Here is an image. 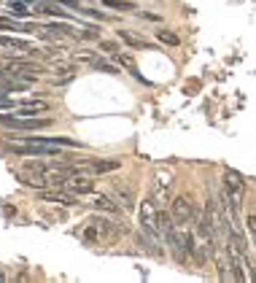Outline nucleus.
Listing matches in <instances>:
<instances>
[{
	"instance_id": "3",
	"label": "nucleus",
	"mask_w": 256,
	"mask_h": 283,
	"mask_svg": "<svg viewBox=\"0 0 256 283\" xmlns=\"http://www.w3.org/2000/svg\"><path fill=\"white\" fill-rule=\"evenodd\" d=\"M5 70L14 73V76H19V78H24V81H30V84H35L38 81L35 73H41L43 68L38 62H27V60H8V62H5Z\"/></svg>"
},
{
	"instance_id": "19",
	"label": "nucleus",
	"mask_w": 256,
	"mask_h": 283,
	"mask_svg": "<svg viewBox=\"0 0 256 283\" xmlns=\"http://www.w3.org/2000/svg\"><path fill=\"white\" fill-rule=\"evenodd\" d=\"M16 108V103L14 100H8V97L3 95V92H0V111H14Z\"/></svg>"
},
{
	"instance_id": "10",
	"label": "nucleus",
	"mask_w": 256,
	"mask_h": 283,
	"mask_svg": "<svg viewBox=\"0 0 256 283\" xmlns=\"http://www.w3.org/2000/svg\"><path fill=\"white\" fill-rule=\"evenodd\" d=\"M49 105H46L43 100H24V103H16L14 114L24 116V114H41V111H46Z\"/></svg>"
},
{
	"instance_id": "15",
	"label": "nucleus",
	"mask_w": 256,
	"mask_h": 283,
	"mask_svg": "<svg viewBox=\"0 0 256 283\" xmlns=\"http://www.w3.org/2000/svg\"><path fill=\"white\" fill-rule=\"evenodd\" d=\"M103 5H106V8H114V11H129V8H135L129 0H103Z\"/></svg>"
},
{
	"instance_id": "12",
	"label": "nucleus",
	"mask_w": 256,
	"mask_h": 283,
	"mask_svg": "<svg viewBox=\"0 0 256 283\" xmlns=\"http://www.w3.org/2000/svg\"><path fill=\"white\" fill-rule=\"evenodd\" d=\"M92 208L95 210H103V213H119V202H114L111 197H95L92 200Z\"/></svg>"
},
{
	"instance_id": "11",
	"label": "nucleus",
	"mask_w": 256,
	"mask_h": 283,
	"mask_svg": "<svg viewBox=\"0 0 256 283\" xmlns=\"http://www.w3.org/2000/svg\"><path fill=\"white\" fill-rule=\"evenodd\" d=\"M116 202H119L124 210H129L135 205V189L132 186H116Z\"/></svg>"
},
{
	"instance_id": "20",
	"label": "nucleus",
	"mask_w": 256,
	"mask_h": 283,
	"mask_svg": "<svg viewBox=\"0 0 256 283\" xmlns=\"http://www.w3.org/2000/svg\"><path fill=\"white\" fill-rule=\"evenodd\" d=\"M246 224H248V232H251V235H254V240H256V216H248Z\"/></svg>"
},
{
	"instance_id": "16",
	"label": "nucleus",
	"mask_w": 256,
	"mask_h": 283,
	"mask_svg": "<svg viewBox=\"0 0 256 283\" xmlns=\"http://www.w3.org/2000/svg\"><path fill=\"white\" fill-rule=\"evenodd\" d=\"M8 8H11V16H22V19H27V16H30L27 5H24V3H19V0H11V3H8Z\"/></svg>"
},
{
	"instance_id": "9",
	"label": "nucleus",
	"mask_w": 256,
	"mask_h": 283,
	"mask_svg": "<svg viewBox=\"0 0 256 283\" xmlns=\"http://www.w3.org/2000/svg\"><path fill=\"white\" fill-rule=\"evenodd\" d=\"M167 192H170V173H159L156 175V186H154V205L159 210L167 202Z\"/></svg>"
},
{
	"instance_id": "7",
	"label": "nucleus",
	"mask_w": 256,
	"mask_h": 283,
	"mask_svg": "<svg viewBox=\"0 0 256 283\" xmlns=\"http://www.w3.org/2000/svg\"><path fill=\"white\" fill-rule=\"evenodd\" d=\"M92 186H95V183H92L84 173L70 175V178H65V183H62V189H65V192H70V194H89Z\"/></svg>"
},
{
	"instance_id": "18",
	"label": "nucleus",
	"mask_w": 256,
	"mask_h": 283,
	"mask_svg": "<svg viewBox=\"0 0 256 283\" xmlns=\"http://www.w3.org/2000/svg\"><path fill=\"white\" fill-rule=\"evenodd\" d=\"M156 35H159V41H162V43L178 46V35H173V32H167V30H159V32H156Z\"/></svg>"
},
{
	"instance_id": "17",
	"label": "nucleus",
	"mask_w": 256,
	"mask_h": 283,
	"mask_svg": "<svg viewBox=\"0 0 256 283\" xmlns=\"http://www.w3.org/2000/svg\"><path fill=\"white\" fill-rule=\"evenodd\" d=\"M92 68H95V70H103V73H119V68H116V65H111V62H106V60H95V62H92Z\"/></svg>"
},
{
	"instance_id": "21",
	"label": "nucleus",
	"mask_w": 256,
	"mask_h": 283,
	"mask_svg": "<svg viewBox=\"0 0 256 283\" xmlns=\"http://www.w3.org/2000/svg\"><path fill=\"white\" fill-rule=\"evenodd\" d=\"M103 49H106V51H116V43H111V41H103Z\"/></svg>"
},
{
	"instance_id": "14",
	"label": "nucleus",
	"mask_w": 256,
	"mask_h": 283,
	"mask_svg": "<svg viewBox=\"0 0 256 283\" xmlns=\"http://www.w3.org/2000/svg\"><path fill=\"white\" fill-rule=\"evenodd\" d=\"M116 62H119L122 65V68H127L129 70V73H132L135 78H137V81H143V76L140 73H137V68H135V60H132V57H129V54H119V51H116Z\"/></svg>"
},
{
	"instance_id": "13",
	"label": "nucleus",
	"mask_w": 256,
	"mask_h": 283,
	"mask_svg": "<svg viewBox=\"0 0 256 283\" xmlns=\"http://www.w3.org/2000/svg\"><path fill=\"white\" fill-rule=\"evenodd\" d=\"M119 38L127 46H132V49H154L148 41H143V38H137V35H132V32H127V30H119Z\"/></svg>"
},
{
	"instance_id": "5",
	"label": "nucleus",
	"mask_w": 256,
	"mask_h": 283,
	"mask_svg": "<svg viewBox=\"0 0 256 283\" xmlns=\"http://www.w3.org/2000/svg\"><path fill=\"white\" fill-rule=\"evenodd\" d=\"M0 49H8L11 54H38V46L24 41V38H16V35H0Z\"/></svg>"
},
{
	"instance_id": "8",
	"label": "nucleus",
	"mask_w": 256,
	"mask_h": 283,
	"mask_svg": "<svg viewBox=\"0 0 256 283\" xmlns=\"http://www.w3.org/2000/svg\"><path fill=\"white\" fill-rule=\"evenodd\" d=\"M30 87H32L30 81H24V78L8 73V70L0 73V92H27Z\"/></svg>"
},
{
	"instance_id": "6",
	"label": "nucleus",
	"mask_w": 256,
	"mask_h": 283,
	"mask_svg": "<svg viewBox=\"0 0 256 283\" xmlns=\"http://www.w3.org/2000/svg\"><path fill=\"white\" fill-rule=\"evenodd\" d=\"M38 200H43V202H60V205H68V208H73V205H78L76 202V194H70V192H60V186L51 192V189H41L38 192Z\"/></svg>"
},
{
	"instance_id": "1",
	"label": "nucleus",
	"mask_w": 256,
	"mask_h": 283,
	"mask_svg": "<svg viewBox=\"0 0 256 283\" xmlns=\"http://www.w3.org/2000/svg\"><path fill=\"white\" fill-rule=\"evenodd\" d=\"M224 186H227V192H224L227 202H229L235 210H240L243 194H246V183H243L240 173H235V170H227V173H224Z\"/></svg>"
},
{
	"instance_id": "4",
	"label": "nucleus",
	"mask_w": 256,
	"mask_h": 283,
	"mask_svg": "<svg viewBox=\"0 0 256 283\" xmlns=\"http://www.w3.org/2000/svg\"><path fill=\"white\" fill-rule=\"evenodd\" d=\"M170 216H173L175 224L186 227V224L194 219V205H192V200H189V197H183V194L175 197V200L170 202Z\"/></svg>"
},
{
	"instance_id": "2",
	"label": "nucleus",
	"mask_w": 256,
	"mask_h": 283,
	"mask_svg": "<svg viewBox=\"0 0 256 283\" xmlns=\"http://www.w3.org/2000/svg\"><path fill=\"white\" fill-rule=\"evenodd\" d=\"M0 124L8 130H22V133H38V130H49L51 127V119H14V116H0Z\"/></svg>"
}]
</instances>
